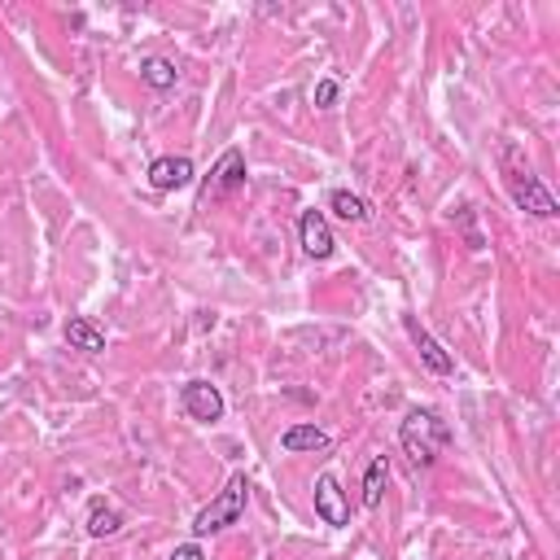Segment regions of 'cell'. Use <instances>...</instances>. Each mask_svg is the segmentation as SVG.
Returning a JSON list of instances; mask_svg holds the SVG:
<instances>
[{
	"mask_svg": "<svg viewBox=\"0 0 560 560\" xmlns=\"http://www.w3.org/2000/svg\"><path fill=\"white\" fill-rule=\"evenodd\" d=\"M236 188H245V153L241 149H223V158L214 162L201 197L206 201H219V197H232Z\"/></svg>",
	"mask_w": 560,
	"mask_h": 560,
	"instance_id": "cell-4",
	"label": "cell"
},
{
	"mask_svg": "<svg viewBox=\"0 0 560 560\" xmlns=\"http://www.w3.org/2000/svg\"><path fill=\"white\" fill-rule=\"evenodd\" d=\"M337 92H341V88H337V79H319V83H315V105H319V109H332Z\"/></svg>",
	"mask_w": 560,
	"mask_h": 560,
	"instance_id": "cell-16",
	"label": "cell"
},
{
	"mask_svg": "<svg viewBox=\"0 0 560 560\" xmlns=\"http://www.w3.org/2000/svg\"><path fill=\"white\" fill-rule=\"evenodd\" d=\"M192 158H175V153H166V158H153L149 162V184L158 188V192H175V188H188L192 184Z\"/></svg>",
	"mask_w": 560,
	"mask_h": 560,
	"instance_id": "cell-6",
	"label": "cell"
},
{
	"mask_svg": "<svg viewBox=\"0 0 560 560\" xmlns=\"http://www.w3.org/2000/svg\"><path fill=\"white\" fill-rule=\"evenodd\" d=\"M61 332H66V341H70L74 350H88V354H101V350H105V332H101L92 319H83V315H70Z\"/></svg>",
	"mask_w": 560,
	"mask_h": 560,
	"instance_id": "cell-10",
	"label": "cell"
},
{
	"mask_svg": "<svg viewBox=\"0 0 560 560\" xmlns=\"http://www.w3.org/2000/svg\"><path fill=\"white\" fill-rule=\"evenodd\" d=\"M402 328H407V337H411V346L420 350V359H424V368H429V372L446 376V372L455 368V359H451V354L429 337V328H420V319H416V315H407V319H402Z\"/></svg>",
	"mask_w": 560,
	"mask_h": 560,
	"instance_id": "cell-9",
	"label": "cell"
},
{
	"mask_svg": "<svg viewBox=\"0 0 560 560\" xmlns=\"http://www.w3.org/2000/svg\"><path fill=\"white\" fill-rule=\"evenodd\" d=\"M245 503H249V481H245V472H232L228 486L192 516V538H206V534H219V529L236 525L241 512H245Z\"/></svg>",
	"mask_w": 560,
	"mask_h": 560,
	"instance_id": "cell-3",
	"label": "cell"
},
{
	"mask_svg": "<svg viewBox=\"0 0 560 560\" xmlns=\"http://www.w3.org/2000/svg\"><path fill=\"white\" fill-rule=\"evenodd\" d=\"M118 529H122V512H118L114 503L96 499V503L88 508V534H92V538H114Z\"/></svg>",
	"mask_w": 560,
	"mask_h": 560,
	"instance_id": "cell-13",
	"label": "cell"
},
{
	"mask_svg": "<svg viewBox=\"0 0 560 560\" xmlns=\"http://www.w3.org/2000/svg\"><path fill=\"white\" fill-rule=\"evenodd\" d=\"M171 560H206V551H201L197 542H179V547L171 551Z\"/></svg>",
	"mask_w": 560,
	"mask_h": 560,
	"instance_id": "cell-17",
	"label": "cell"
},
{
	"mask_svg": "<svg viewBox=\"0 0 560 560\" xmlns=\"http://www.w3.org/2000/svg\"><path fill=\"white\" fill-rule=\"evenodd\" d=\"M315 516L324 525H350V503H346V494H341V486H337L332 472H319L315 477Z\"/></svg>",
	"mask_w": 560,
	"mask_h": 560,
	"instance_id": "cell-5",
	"label": "cell"
},
{
	"mask_svg": "<svg viewBox=\"0 0 560 560\" xmlns=\"http://www.w3.org/2000/svg\"><path fill=\"white\" fill-rule=\"evenodd\" d=\"M140 79H144L149 88L166 92V88H175L179 70H175V61H166V57H144V61H140Z\"/></svg>",
	"mask_w": 560,
	"mask_h": 560,
	"instance_id": "cell-14",
	"label": "cell"
},
{
	"mask_svg": "<svg viewBox=\"0 0 560 560\" xmlns=\"http://www.w3.org/2000/svg\"><path fill=\"white\" fill-rule=\"evenodd\" d=\"M328 210H332L337 219H346V223H368V219H372L368 201H363L359 192H350V188H332V192H328Z\"/></svg>",
	"mask_w": 560,
	"mask_h": 560,
	"instance_id": "cell-12",
	"label": "cell"
},
{
	"mask_svg": "<svg viewBox=\"0 0 560 560\" xmlns=\"http://www.w3.org/2000/svg\"><path fill=\"white\" fill-rule=\"evenodd\" d=\"M503 184H508L516 210H525V214H534V219H556V214H560V206H556V197L547 192V184H542L525 162H516V149H512V144L503 149Z\"/></svg>",
	"mask_w": 560,
	"mask_h": 560,
	"instance_id": "cell-2",
	"label": "cell"
},
{
	"mask_svg": "<svg viewBox=\"0 0 560 560\" xmlns=\"http://www.w3.org/2000/svg\"><path fill=\"white\" fill-rule=\"evenodd\" d=\"M446 442H451V424L429 407H411L407 420L398 424V446L416 468H429Z\"/></svg>",
	"mask_w": 560,
	"mask_h": 560,
	"instance_id": "cell-1",
	"label": "cell"
},
{
	"mask_svg": "<svg viewBox=\"0 0 560 560\" xmlns=\"http://www.w3.org/2000/svg\"><path fill=\"white\" fill-rule=\"evenodd\" d=\"M298 241H302V254H306V258H328V254L337 249V241H332V232H328V219H324L319 210H302V219H298Z\"/></svg>",
	"mask_w": 560,
	"mask_h": 560,
	"instance_id": "cell-8",
	"label": "cell"
},
{
	"mask_svg": "<svg viewBox=\"0 0 560 560\" xmlns=\"http://www.w3.org/2000/svg\"><path fill=\"white\" fill-rule=\"evenodd\" d=\"M385 481H389V459L376 455V459L368 464V472H363V508H376V503H381Z\"/></svg>",
	"mask_w": 560,
	"mask_h": 560,
	"instance_id": "cell-15",
	"label": "cell"
},
{
	"mask_svg": "<svg viewBox=\"0 0 560 560\" xmlns=\"http://www.w3.org/2000/svg\"><path fill=\"white\" fill-rule=\"evenodd\" d=\"M179 402H184V411H188L192 420H201V424H210V420L223 416V394H219L210 381H188V385L179 389Z\"/></svg>",
	"mask_w": 560,
	"mask_h": 560,
	"instance_id": "cell-7",
	"label": "cell"
},
{
	"mask_svg": "<svg viewBox=\"0 0 560 560\" xmlns=\"http://www.w3.org/2000/svg\"><path fill=\"white\" fill-rule=\"evenodd\" d=\"M324 446H328V433L315 429V424H289L280 433V451H289V455H298V451H324Z\"/></svg>",
	"mask_w": 560,
	"mask_h": 560,
	"instance_id": "cell-11",
	"label": "cell"
}]
</instances>
